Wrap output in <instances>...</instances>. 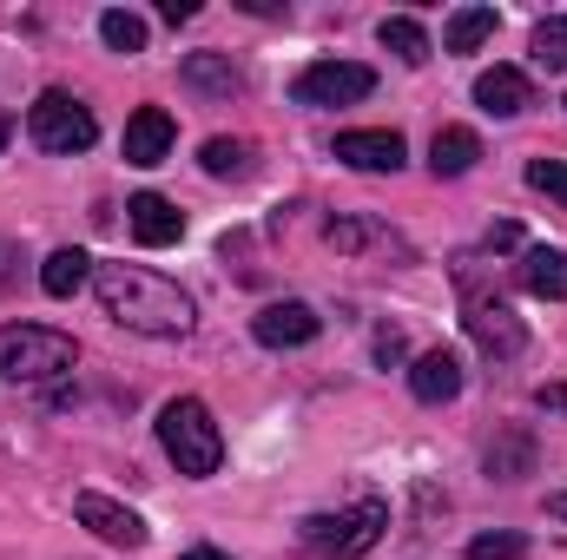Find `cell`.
<instances>
[{"label":"cell","instance_id":"e575fe53","mask_svg":"<svg viewBox=\"0 0 567 560\" xmlns=\"http://www.w3.org/2000/svg\"><path fill=\"white\" fill-rule=\"evenodd\" d=\"M7 139H13V120H7V113H0V152H7Z\"/></svg>","mask_w":567,"mask_h":560},{"label":"cell","instance_id":"52a82bcc","mask_svg":"<svg viewBox=\"0 0 567 560\" xmlns=\"http://www.w3.org/2000/svg\"><path fill=\"white\" fill-rule=\"evenodd\" d=\"M462 330L475 336V350H482V356H502V363L528 350V323L515 317V303H502V297L475 290L468 278H462Z\"/></svg>","mask_w":567,"mask_h":560},{"label":"cell","instance_id":"4316f807","mask_svg":"<svg viewBox=\"0 0 567 560\" xmlns=\"http://www.w3.org/2000/svg\"><path fill=\"white\" fill-rule=\"evenodd\" d=\"M323 238H330L337 251H363V245L377 238V225H363V218H330V225H323Z\"/></svg>","mask_w":567,"mask_h":560},{"label":"cell","instance_id":"6da1fadb","mask_svg":"<svg viewBox=\"0 0 567 560\" xmlns=\"http://www.w3.org/2000/svg\"><path fill=\"white\" fill-rule=\"evenodd\" d=\"M93 297L133 336H192V323H198L192 290L172 283L165 271H145V265H100L93 258Z\"/></svg>","mask_w":567,"mask_h":560},{"label":"cell","instance_id":"7a4b0ae2","mask_svg":"<svg viewBox=\"0 0 567 560\" xmlns=\"http://www.w3.org/2000/svg\"><path fill=\"white\" fill-rule=\"evenodd\" d=\"M152 428H158L165 462H172L185 481H212V475L225 468V428H218V416H212L198 396H172Z\"/></svg>","mask_w":567,"mask_h":560},{"label":"cell","instance_id":"836d02e7","mask_svg":"<svg viewBox=\"0 0 567 560\" xmlns=\"http://www.w3.org/2000/svg\"><path fill=\"white\" fill-rule=\"evenodd\" d=\"M178 560H231V554H225V548H185Z\"/></svg>","mask_w":567,"mask_h":560},{"label":"cell","instance_id":"277c9868","mask_svg":"<svg viewBox=\"0 0 567 560\" xmlns=\"http://www.w3.org/2000/svg\"><path fill=\"white\" fill-rule=\"evenodd\" d=\"M80 363V343L53 323H0V376L7 383H53Z\"/></svg>","mask_w":567,"mask_h":560},{"label":"cell","instance_id":"83f0119b","mask_svg":"<svg viewBox=\"0 0 567 560\" xmlns=\"http://www.w3.org/2000/svg\"><path fill=\"white\" fill-rule=\"evenodd\" d=\"M482 245H488V251H515V245H522V225H508V218H502V225H488V238H482Z\"/></svg>","mask_w":567,"mask_h":560},{"label":"cell","instance_id":"e0dca14e","mask_svg":"<svg viewBox=\"0 0 567 560\" xmlns=\"http://www.w3.org/2000/svg\"><path fill=\"white\" fill-rule=\"evenodd\" d=\"M495 27H502V13L482 7V0H468V7H455V13L442 20V53H482V46L495 40Z\"/></svg>","mask_w":567,"mask_h":560},{"label":"cell","instance_id":"d6a6232c","mask_svg":"<svg viewBox=\"0 0 567 560\" xmlns=\"http://www.w3.org/2000/svg\"><path fill=\"white\" fill-rule=\"evenodd\" d=\"M535 403H542V409H567V390H561V383H555V390H542Z\"/></svg>","mask_w":567,"mask_h":560},{"label":"cell","instance_id":"8fae6325","mask_svg":"<svg viewBox=\"0 0 567 560\" xmlns=\"http://www.w3.org/2000/svg\"><path fill=\"white\" fill-rule=\"evenodd\" d=\"M126 225H133V238H140L145 251H165V245L185 238V211L165 191H133L126 198Z\"/></svg>","mask_w":567,"mask_h":560},{"label":"cell","instance_id":"7402d4cb","mask_svg":"<svg viewBox=\"0 0 567 560\" xmlns=\"http://www.w3.org/2000/svg\"><path fill=\"white\" fill-rule=\"evenodd\" d=\"M528 53H535V66H542V73H567V13L535 20V33H528Z\"/></svg>","mask_w":567,"mask_h":560},{"label":"cell","instance_id":"8992f818","mask_svg":"<svg viewBox=\"0 0 567 560\" xmlns=\"http://www.w3.org/2000/svg\"><path fill=\"white\" fill-rule=\"evenodd\" d=\"M377 93V66L363 60H310L297 80H290V100L310 106V113H330V106H357Z\"/></svg>","mask_w":567,"mask_h":560},{"label":"cell","instance_id":"ac0fdd59","mask_svg":"<svg viewBox=\"0 0 567 560\" xmlns=\"http://www.w3.org/2000/svg\"><path fill=\"white\" fill-rule=\"evenodd\" d=\"M86 283H93V258H86L80 245L47 251V265H40V290H47V297H80Z\"/></svg>","mask_w":567,"mask_h":560},{"label":"cell","instance_id":"2e32d148","mask_svg":"<svg viewBox=\"0 0 567 560\" xmlns=\"http://www.w3.org/2000/svg\"><path fill=\"white\" fill-rule=\"evenodd\" d=\"M475 165H482V133L475 126H442L429 139V172L435 178H468Z\"/></svg>","mask_w":567,"mask_h":560},{"label":"cell","instance_id":"ba28073f","mask_svg":"<svg viewBox=\"0 0 567 560\" xmlns=\"http://www.w3.org/2000/svg\"><path fill=\"white\" fill-rule=\"evenodd\" d=\"M73 521L93 528L106 548H126V554H140L145 541H152V528H145L140 508H126V501H113V495H100V488H80V495H73Z\"/></svg>","mask_w":567,"mask_h":560},{"label":"cell","instance_id":"484cf974","mask_svg":"<svg viewBox=\"0 0 567 560\" xmlns=\"http://www.w3.org/2000/svg\"><path fill=\"white\" fill-rule=\"evenodd\" d=\"M528 185L548 191V198L567 211V158H528Z\"/></svg>","mask_w":567,"mask_h":560},{"label":"cell","instance_id":"4dcf8cb0","mask_svg":"<svg viewBox=\"0 0 567 560\" xmlns=\"http://www.w3.org/2000/svg\"><path fill=\"white\" fill-rule=\"evenodd\" d=\"M238 7H245V13H258V20H278V13H284L278 0H238Z\"/></svg>","mask_w":567,"mask_h":560},{"label":"cell","instance_id":"9a60e30c","mask_svg":"<svg viewBox=\"0 0 567 560\" xmlns=\"http://www.w3.org/2000/svg\"><path fill=\"white\" fill-rule=\"evenodd\" d=\"M178 80L192 86V93H212V100H231V93H245V73H238V60L231 53H185V66H178Z\"/></svg>","mask_w":567,"mask_h":560},{"label":"cell","instance_id":"ffe728a7","mask_svg":"<svg viewBox=\"0 0 567 560\" xmlns=\"http://www.w3.org/2000/svg\"><path fill=\"white\" fill-rule=\"evenodd\" d=\"M198 165H205L212 178H251V165H258V145H251V139H231V133H218V139L198 145Z\"/></svg>","mask_w":567,"mask_h":560},{"label":"cell","instance_id":"cb8c5ba5","mask_svg":"<svg viewBox=\"0 0 567 560\" xmlns=\"http://www.w3.org/2000/svg\"><path fill=\"white\" fill-rule=\"evenodd\" d=\"M100 40H106L113 53H145V20L133 7H106V13H100Z\"/></svg>","mask_w":567,"mask_h":560},{"label":"cell","instance_id":"44dd1931","mask_svg":"<svg viewBox=\"0 0 567 560\" xmlns=\"http://www.w3.org/2000/svg\"><path fill=\"white\" fill-rule=\"evenodd\" d=\"M377 40H383L403 66H423L429 53H435V46H429V27H423V20H410V13H390V20L377 27Z\"/></svg>","mask_w":567,"mask_h":560},{"label":"cell","instance_id":"7c38bea8","mask_svg":"<svg viewBox=\"0 0 567 560\" xmlns=\"http://www.w3.org/2000/svg\"><path fill=\"white\" fill-rule=\"evenodd\" d=\"M172 145H178V120H172L165 106H140V113L126 120V165L152 172V165L172 158Z\"/></svg>","mask_w":567,"mask_h":560},{"label":"cell","instance_id":"f546056e","mask_svg":"<svg viewBox=\"0 0 567 560\" xmlns=\"http://www.w3.org/2000/svg\"><path fill=\"white\" fill-rule=\"evenodd\" d=\"M198 13V0H158V20H172V27H185Z\"/></svg>","mask_w":567,"mask_h":560},{"label":"cell","instance_id":"5bb4252c","mask_svg":"<svg viewBox=\"0 0 567 560\" xmlns=\"http://www.w3.org/2000/svg\"><path fill=\"white\" fill-rule=\"evenodd\" d=\"M410 396L429 403V409L455 403V396H462V356H455V350H423V356L410 363Z\"/></svg>","mask_w":567,"mask_h":560},{"label":"cell","instance_id":"603a6c76","mask_svg":"<svg viewBox=\"0 0 567 560\" xmlns=\"http://www.w3.org/2000/svg\"><path fill=\"white\" fill-rule=\"evenodd\" d=\"M535 468V435H508L488 448V481H522Z\"/></svg>","mask_w":567,"mask_h":560},{"label":"cell","instance_id":"d4e9b609","mask_svg":"<svg viewBox=\"0 0 567 560\" xmlns=\"http://www.w3.org/2000/svg\"><path fill=\"white\" fill-rule=\"evenodd\" d=\"M528 554V535H515V528H495V535H475L462 560H522Z\"/></svg>","mask_w":567,"mask_h":560},{"label":"cell","instance_id":"4fadbf2b","mask_svg":"<svg viewBox=\"0 0 567 560\" xmlns=\"http://www.w3.org/2000/svg\"><path fill=\"white\" fill-rule=\"evenodd\" d=\"M475 106L488 120H522L535 106V80L522 66H488V73H475Z\"/></svg>","mask_w":567,"mask_h":560},{"label":"cell","instance_id":"30bf717a","mask_svg":"<svg viewBox=\"0 0 567 560\" xmlns=\"http://www.w3.org/2000/svg\"><path fill=\"white\" fill-rule=\"evenodd\" d=\"M330 158H343L350 172H403L410 139H403L396 126H357V133H337Z\"/></svg>","mask_w":567,"mask_h":560},{"label":"cell","instance_id":"9c48e42d","mask_svg":"<svg viewBox=\"0 0 567 560\" xmlns=\"http://www.w3.org/2000/svg\"><path fill=\"white\" fill-rule=\"evenodd\" d=\"M251 336H258L265 350H303V343L323 336V317H317L303 297H278V303H265V310L251 317Z\"/></svg>","mask_w":567,"mask_h":560},{"label":"cell","instance_id":"f1b7e54d","mask_svg":"<svg viewBox=\"0 0 567 560\" xmlns=\"http://www.w3.org/2000/svg\"><path fill=\"white\" fill-rule=\"evenodd\" d=\"M377 363H403V330H377Z\"/></svg>","mask_w":567,"mask_h":560},{"label":"cell","instance_id":"3957f363","mask_svg":"<svg viewBox=\"0 0 567 560\" xmlns=\"http://www.w3.org/2000/svg\"><path fill=\"white\" fill-rule=\"evenodd\" d=\"M383 528H390V501L363 495V501H350V508L303 515V521H297V541H303L310 554H323V560H357V554H370V548L383 541Z\"/></svg>","mask_w":567,"mask_h":560},{"label":"cell","instance_id":"d6986e66","mask_svg":"<svg viewBox=\"0 0 567 560\" xmlns=\"http://www.w3.org/2000/svg\"><path fill=\"white\" fill-rule=\"evenodd\" d=\"M522 283H528L535 297L561 303V297H567V258L555 251V245H535V251H522Z\"/></svg>","mask_w":567,"mask_h":560},{"label":"cell","instance_id":"1f68e13d","mask_svg":"<svg viewBox=\"0 0 567 560\" xmlns=\"http://www.w3.org/2000/svg\"><path fill=\"white\" fill-rule=\"evenodd\" d=\"M548 521H561V528H567V488H555V495H548Z\"/></svg>","mask_w":567,"mask_h":560},{"label":"cell","instance_id":"5b68a950","mask_svg":"<svg viewBox=\"0 0 567 560\" xmlns=\"http://www.w3.org/2000/svg\"><path fill=\"white\" fill-rule=\"evenodd\" d=\"M27 139L40 145V152H53V158H73V152H93L100 120H93V106L73 100L66 86H47V93L27 106Z\"/></svg>","mask_w":567,"mask_h":560}]
</instances>
